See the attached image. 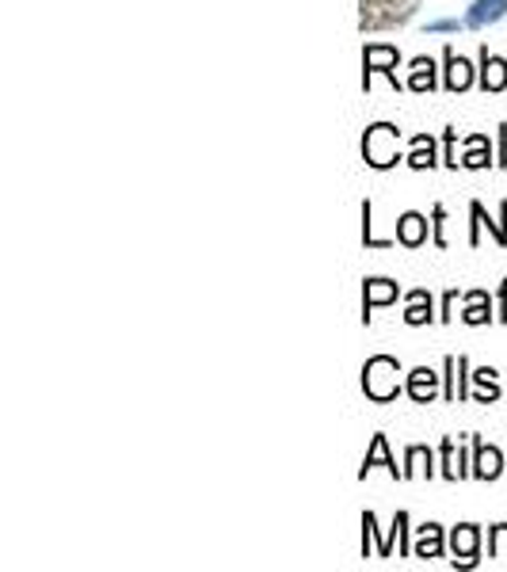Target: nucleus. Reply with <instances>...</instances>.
Instances as JSON below:
<instances>
[{
    "mask_svg": "<svg viewBox=\"0 0 507 572\" xmlns=\"http://www.w3.org/2000/svg\"><path fill=\"white\" fill-rule=\"evenodd\" d=\"M405 160L413 168H435V165H439V157H435V142L428 138V134H416V138H413V153H408Z\"/></svg>",
    "mask_w": 507,
    "mask_h": 572,
    "instance_id": "nucleus-19",
    "label": "nucleus"
},
{
    "mask_svg": "<svg viewBox=\"0 0 507 572\" xmlns=\"http://www.w3.org/2000/svg\"><path fill=\"white\" fill-rule=\"evenodd\" d=\"M504 473V455L493 447V442L473 439V478L481 481H496Z\"/></svg>",
    "mask_w": 507,
    "mask_h": 572,
    "instance_id": "nucleus-3",
    "label": "nucleus"
},
{
    "mask_svg": "<svg viewBox=\"0 0 507 572\" xmlns=\"http://www.w3.org/2000/svg\"><path fill=\"white\" fill-rule=\"evenodd\" d=\"M481 88H485V92H504L507 88V61L488 51L481 54Z\"/></svg>",
    "mask_w": 507,
    "mask_h": 572,
    "instance_id": "nucleus-12",
    "label": "nucleus"
},
{
    "mask_svg": "<svg viewBox=\"0 0 507 572\" xmlns=\"http://www.w3.org/2000/svg\"><path fill=\"white\" fill-rule=\"evenodd\" d=\"M454 302H458V294H454V290H450V294L442 298V313H439L442 321H450V310H454Z\"/></svg>",
    "mask_w": 507,
    "mask_h": 572,
    "instance_id": "nucleus-26",
    "label": "nucleus"
},
{
    "mask_svg": "<svg viewBox=\"0 0 507 572\" xmlns=\"http://www.w3.org/2000/svg\"><path fill=\"white\" fill-rule=\"evenodd\" d=\"M374 466H385V470L393 473V478H401L405 481V470H397V462L390 458V442H385V435H374V442H370V450H367V458H362V473L359 478H367Z\"/></svg>",
    "mask_w": 507,
    "mask_h": 572,
    "instance_id": "nucleus-10",
    "label": "nucleus"
},
{
    "mask_svg": "<svg viewBox=\"0 0 507 572\" xmlns=\"http://www.w3.org/2000/svg\"><path fill=\"white\" fill-rule=\"evenodd\" d=\"M408 88L413 92H431L435 88V61L431 58H416L413 72H408Z\"/></svg>",
    "mask_w": 507,
    "mask_h": 572,
    "instance_id": "nucleus-21",
    "label": "nucleus"
},
{
    "mask_svg": "<svg viewBox=\"0 0 507 572\" xmlns=\"http://www.w3.org/2000/svg\"><path fill=\"white\" fill-rule=\"evenodd\" d=\"M470 214H473V237H470V245H481V225H488V229H493L496 245H507V225H504L507 222V203H500V222H488L485 206H481V203H473Z\"/></svg>",
    "mask_w": 507,
    "mask_h": 572,
    "instance_id": "nucleus-13",
    "label": "nucleus"
},
{
    "mask_svg": "<svg viewBox=\"0 0 507 572\" xmlns=\"http://www.w3.org/2000/svg\"><path fill=\"white\" fill-rule=\"evenodd\" d=\"M397 240H401L405 248H420L424 240H428V217L416 214V211L401 214V217H397Z\"/></svg>",
    "mask_w": 507,
    "mask_h": 572,
    "instance_id": "nucleus-9",
    "label": "nucleus"
},
{
    "mask_svg": "<svg viewBox=\"0 0 507 572\" xmlns=\"http://www.w3.org/2000/svg\"><path fill=\"white\" fill-rule=\"evenodd\" d=\"M465 458H462V450H454V439H442V478L447 481H458V478H465Z\"/></svg>",
    "mask_w": 507,
    "mask_h": 572,
    "instance_id": "nucleus-18",
    "label": "nucleus"
},
{
    "mask_svg": "<svg viewBox=\"0 0 507 572\" xmlns=\"http://www.w3.org/2000/svg\"><path fill=\"white\" fill-rule=\"evenodd\" d=\"M362 157L370 168H393L401 160V134L390 123H374L362 138Z\"/></svg>",
    "mask_w": 507,
    "mask_h": 572,
    "instance_id": "nucleus-2",
    "label": "nucleus"
},
{
    "mask_svg": "<svg viewBox=\"0 0 507 572\" xmlns=\"http://www.w3.org/2000/svg\"><path fill=\"white\" fill-rule=\"evenodd\" d=\"M488 160H493V145H488L485 134H473L470 149H465V157H462V165L465 168H488Z\"/></svg>",
    "mask_w": 507,
    "mask_h": 572,
    "instance_id": "nucleus-20",
    "label": "nucleus"
},
{
    "mask_svg": "<svg viewBox=\"0 0 507 572\" xmlns=\"http://www.w3.org/2000/svg\"><path fill=\"white\" fill-rule=\"evenodd\" d=\"M462 321H465V325H488V321H493V302H488L485 290H473V294H465Z\"/></svg>",
    "mask_w": 507,
    "mask_h": 572,
    "instance_id": "nucleus-16",
    "label": "nucleus"
},
{
    "mask_svg": "<svg viewBox=\"0 0 507 572\" xmlns=\"http://www.w3.org/2000/svg\"><path fill=\"white\" fill-rule=\"evenodd\" d=\"M442 61H447V77H442V85H447L450 92H465V88L473 85V66L465 58H458L454 51L442 54Z\"/></svg>",
    "mask_w": 507,
    "mask_h": 572,
    "instance_id": "nucleus-11",
    "label": "nucleus"
},
{
    "mask_svg": "<svg viewBox=\"0 0 507 572\" xmlns=\"http://www.w3.org/2000/svg\"><path fill=\"white\" fill-rule=\"evenodd\" d=\"M413 553H416V558H424V561L442 558V527H439V523H428V527H420Z\"/></svg>",
    "mask_w": 507,
    "mask_h": 572,
    "instance_id": "nucleus-15",
    "label": "nucleus"
},
{
    "mask_svg": "<svg viewBox=\"0 0 507 572\" xmlns=\"http://www.w3.org/2000/svg\"><path fill=\"white\" fill-rule=\"evenodd\" d=\"M477 546H481V530L473 523H462L450 535V550H454V565H477Z\"/></svg>",
    "mask_w": 507,
    "mask_h": 572,
    "instance_id": "nucleus-4",
    "label": "nucleus"
},
{
    "mask_svg": "<svg viewBox=\"0 0 507 572\" xmlns=\"http://www.w3.org/2000/svg\"><path fill=\"white\" fill-rule=\"evenodd\" d=\"M431 317H435V310H431V294H428V290H413V294H408L405 321L416 328V325H428Z\"/></svg>",
    "mask_w": 507,
    "mask_h": 572,
    "instance_id": "nucleus-17",
    "label": "nucleus"
},
{
    "mask_svg": "<svg viewBox=\"0 0 507 572\" xmlns=\"http://www.w3.org/2000/svg\"><path fill=\"white\" fill-rule=\"evenodd\" d=\"M465 356H447V390H442V397L447 401H462L470 397V390H465Z\"/></svg>",
    "mask_w": 507,
    "mask_h": 572,
    "instance_id": "nucleus-14",
    "label": "nucleus"
},
{
    "mask_svg": "<svg viewBox=\"0 0 507 572\" xmlns=\"http://www.w3.org/2000/svg\"><path fill=\"white\" fill-rule=\"evenodd\" d=\"M442 217H447V211L435 206V245H447V240H442Z\"/></svg>",
    "mask_w": 507,
    "mask_h": 572,
    "instance_id": "nucleus-25",
    "label": "nucleus"
},
{
    "mask_svg": "<svg viewBox=\"0 0 507 572\" xmlns=\"http://www.w3.org/2000/svg\"><path fill=\"white\" fill-rule=\"evenodd\" d=\"M397 283H390V279H367V290H362V321H370V310H378V305H390L397 302Z\"/></svg>",
    "mask_w": 507,
    "mask_h": 572,
    "instance_id": "nucleus-8",
    "label": "nucleus"
},
{
    "mask_svg": "<svg viewBox=\"0 0 507 572\" xmlns=\"http://www.w3.org/2000/svg\"><path fill=\"white\" fill-rule=\"evenodd\" d=\"M397 61H401V54L393 51V46H367V54H362V66H367V85H370V72H385V77L397 85Z\"/></svg>",
    "mask_w": 507,
    "mask_h": 572,
    "instance_id": "nucleus-7",
    "label": "nucleus"
},
{
    "mask_svg": "<svg viewBox=\"0 0 507 572\" xmlns=\"http://www.w3.org/2000/svg\"><path fill=\"white\" fill-rule=\"evenodd\" d=\"M405 393L416 401V405H431L435 393H439V374L428 367H416L408 370V382H405Z\"/></svg>",
    "mask_w": 507,
    "mask_h": 572,
    "instance_id": "nucleus-5",
    "label": "nucleus"
},
{
    "mask_svg": "<svg viewBox=\"0 0 507 572\" xmlns=\"http://www.w3.org/2000/svg\"><path fill=\"white\" fill-rule=\"evenodd\" d=\"M507 15V0H473L470 12H465V27L481 31V27H493V23H500Z\"/></svg>",
    "mask_w": 507,
    "mask_h": 572,
    "instance_id": "nucleus-6",
    "label": "nucleus"
},
{
    "mask_svg": "<svg viewBox=\"0 0 507 572\" xmlns=\"http://www.w3.org/2000/svg\"><path fill=\"white\" fill-rule=\"evenodd\" d=\"M431 31H458V23L454 20H439V23H431Z\"/></svg>",
    "mask_w": 507,
    "mask_h": 572,
    "instance_id": "nucleus-27",
    "label": "nucleus"
},
{
    "mask_svg": "<svg viewBox=\"0 0 507 572\" xmlns=\"http://www.w3.org/2000/svg\"><path fill=\"white\" fill-rule=\"evenodd\" d=\"M405 462H408V470H405V478H416V473H428L431 478V450L428 447H408V455H405Z\"/></svg>",
    "mask_w": 507,
    "mask_h": 572,
    "instance_id": "nucleus-23",
    "label": "nucleus"
},
{
    "mask_svg": "<svg viewBox=\"0 0 507 572\" xmlns=\"http://www.w3.org/2000/svg\"><path fill=\"white\" fill-rule=\"evenodd\" d=\"M401 362L390 359V356H374L367 359V367H362V393H367L370 401H378V405H385V401H393L401 393Z\"/></svg>",
    "mask_w": 507,
    "mask_h": 572,
    "instance_id": "nucleus-1",
    "label": "nucleus"
},
{
    "mask_svg": "<svg viewBox=\"0 0 507 572\" xmlns=\"http://www.w3.org/2000/svg\"><path fill=\"white\" fill-rule=\"evenodd\" d=\"M488 553H493V558H507V523L488 530Z\"/></svg>",
    "mask_w": 507,
    "mask_h": 572,
    "instance_id": "nucleus-24",
    "label": "nucleus"
},
{
    "mask_svg": "<svg viewBox=\"0 0 507 572\" xmlns=\"http://www.w3.org/2000/svg\"><path fill=\"white\" fill-rule=\"evenodd\" d=\"M473 382L481 385V393H477L481 405H488V401L500 397V385H496V370H493V367H481L477 374H473Z\"/></svg>",
    "mask_w": 507,
    "mask_h": 572,
    "instance_id": "nucleus-22",
    "label": "nucleus"
}]
</instances>
